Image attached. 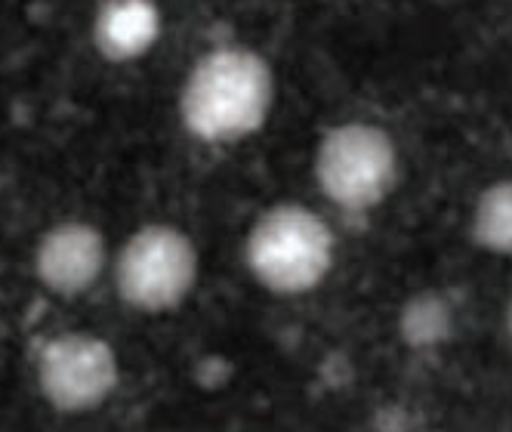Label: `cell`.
<instances>
[{
    "mask_svg": "<svg viewBox=\"0 0 512 432\" xmlns=\"http://www.w3.org/2000/svg\"><path fill=\"white\" fill-rule=\"evenodd\" d=\"M161 38L155 0H102L93 22V44L108 62H130L149 53Z\"/></svg>",
    "mask_w": 512,
    "mask_h": 432,
    "instance_id": "7",
    "label": "cell"
},
{
    "mask_svg": "<svg viewBox=\"0 0 512 432\" xmlns=\"http://www.w3.org/2000/svg\"><path fill=\"white\" fill-rule=\"evenodd\" d=\"M503 331H506V337L512 343V300L506 303V312H503Z\"/></svg>",
    "mask_w": 512,
    "mask_h": 432,
    "instance_id": "10",
    "label": "cell"
},
{
    "mask_svg": "<svg viewBox=\"0 0 512 432\" xmlns=\"http://www.w3.org/2000/svg\"><path fill=\"white\" fill-rule=\"evenodd\" d=\"M315 179L327 201L343 210H371L389 198L398 179L392 136L377 124L331 127L315 152Z\"/></svg>",
    "mask_w": 512,
    "mask_h": 432,
    "instance_id": "3",
    "label": "cell"
},
{
    "mask_svg": "<svg viewBox=\"0 0 512 432\" xmlns=\"http://www.w3.org/2000/svg\"><path fill=\"white\" fill-rule=\"evenodd\" d=\"M121 368L112 343L68 331L44 343L38 352V386L41 395L59 414H87L112 399Z\"/></svg>",
    "mask_w": 512,
    "mask_h": 432,
    "instance_id": "5",
    "label": "cell"
},
{
    "mask_svg": "<svg viewBox=\"0 0 512 432\" xmlns=\"http://www.w3.org/2000/svg\"><path fill=\"white\" fill-rule=\"evenodd\" d=\"M469 232L482 250L512 254V179H500L479 195Z\"/></svg>",
    "mask_w": 512,
    "mask_h": 432,
    "instance_id": "8",
    "label": "cell"
},
{
    "mask_svg": "<svg viewBox=\"0 0 512 432\" xmlns=\"http://www.w3.org/2000/svg\"><path fill=\"white\" fill-rule=\"evenodd\" d=\"M198 281V247L176 226H142L115 260V287L139 312H170L186 303Z\"/></svg>",
    "mask_w": 512,
    "mask_h": 432,
    "instance_id": "4",
    "label": "cell"
},
{
    "mask_svg": "<svg viewBox=\"0 0 512 432\" xmlns=\"http://www.w3.org/2000/svg\"><path fill=\"white\" fill-rule=\"evenodd\" d=\"M244 260L266 291L300 297L331 275L337 238L315 210L303 204H275L250 226Z\"/></svg>",
    "mask_w": 512,
    "mask_h": 432,
    "instance_id": "2",
    "label": "cell"
},
{
    "mask_svg": "<svg viewBox=\"0 0 512 432\" xmlns=\"http://www.w3.org/2000/svg\"><path fill=\"white\" fill-rule=\"evenodd\" d=\"M105 272V238L84 220H65L44 232L34 250V275L56 297H81Z\"/></svg>",
    "mask_w": 512,
    "mask_h": 432,
    "instance_id": "6",
    "label": "cell"
},
{
    "mask_svg": "<svg viewBox=\"0 0 512 432\" xmlns=\"http://www.w3.org/2000/svg\"><path fill=\"white\" fill-rule=\"evenodd\" d=\"M272 105V65L247 47H219L201 56L179 93L182 124L204 142H238L263 130Z\"/></svg>",
    "mask_w": 512,
    "mask_h": 432,
    "instance_id": "1",
    "label": "cell"
},
{
    "mask_svg": "<svg viewBox=\"0 0 512 432\" xmlns=\"http://www.w3.org/2000/svg\"><path fill=\"white\" fill-rule=\"evenodd\" d=\"M398 331L411 349L442 346L451 334V309L438 294H417L398 315Z\"/></svg>",
    "mask_w": 512,
    "mask_h": 432,
    "instance_id": "9",
    "label": "cell"
}]
</instances>
